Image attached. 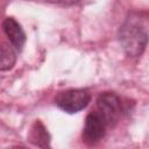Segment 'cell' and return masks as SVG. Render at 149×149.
<instances>
[{
    "label": "cell",
    "mask_w": 149,
    "mask_h": 149,
    "mask_svg": "<svg viewBox=\"0 0 149 149\" xmlns=\"http://www.w3.org/2000/svg\"><path fill=\"white\" fill-rule=\"evenodd\" d=\"M2 30L5 35L7 36L10 45L16 50V52H20L26 43V33L21 24L14 19V17H6L1 23Z\"/></svg>",
    "instance_id": "5b68a950"
},
{
    "label": "cell",
    "mask_w": 149,
    "mask_h": 149,
    "mask_svg": "<svg viewBox=\"0 0 149 149\" xmlns=\"http://www.w3.org/2000/svg\"><path fill=\"white\" fill-rule=\"evenodd\" d=\"M16 63V50L10 43L0 44V71H8L13 69Z\"/></svg>",
    "instance_id": "52a82bcc"
},
{
    "label": "cell",
    "mask_w": 149,
    "mask_h": 149,
    "mask_svg": "<svg viewBox=\"0 0 149 149\" xmlns=\"http://www.w3.org/2000/svg\"><path fill=\"white\" fill-rule=\"evenodd\" d=\"M147 14L140 12L129 13L118 31V40L125 54L129 57H140L148 43Z\"/></svg>",
    "instance_id": "6da1fadb"
},
{
    "label": "cell",
    "mask_w": 149,
    "mask_h": 149,
    "mask_svg": "<svg viewBox=\"0 0 149 149\" xmlns=\"http://www.w3.org/2000/svg\"><path fill=\"white\" fill-rule=\"evenodd\" d=\"M44 1L55 3V5H61V6H73L79 3L81 0H44Z\"/></svg>",
    "instance_id": "ba28073f"
},
{
    "label": "cell",
    "mask_w": 149,
    "mask_h": 149,
    "mask_svg": "<svg viewBox=\"0 0 149 149\" xmlns=\"http://www.w3.org/2000/svg\"><path fill=\"white\" fill-rule=\"evenodd\" d=\"M91 101V93L85 88H70L59 92L55 97V104L63 112L74 114L87 107Z\"/></svg>",
    "instance_id": "3957f363"
},
{
    "label": "cell",
    "mask_w": 149,
    "mask_h": 149,
    "mask_svg": "<svg viewBox=\"0 0 149 149\" xmlns=\"http://www.w3.org/2000/svg\"><path fill=\"white\" fill-rule=\"evenodd\" d=\"M50 140H51V137H50V134H49L48 129L45 128V126L40 120H36L30 128V132L28 135V141L35 147L49 148Z\"/></svg>",
    "instance_id": "8992f818"
},
{
    "label": "cell",
    "mask_w": 149,
    "mask_h": 149,
    "mask_svg": "<svg viewBox=\"0 0 149 149\" xmlns=\"http://www.w3.org/2000/svg\"><path fill=\"white\" fill-rule=\"evenodd\" d=\"M107 125L98 112H90L86 115L83 128V141L87 146L99 143L106 135Z\"/></svg>",
    "instance_id": "277c9868"
},
{
    "label": "cell",
    "mask_w": 149,
    "mask_h": 149,
    "mask_svg": "<svg viewBox=\"0 0 149 149\" xmlns=\"http://www.w3.org/2000/svg\"><path fill=\"white\" fill-rule=\"evenodd\" d=\"M97 112L106 122L107 127H114L123 112V104L121 98L111 91L101 92L95 100Z\"/></svg>",
    "instance_id": "7a4b0ae2"
}]
</instances>
